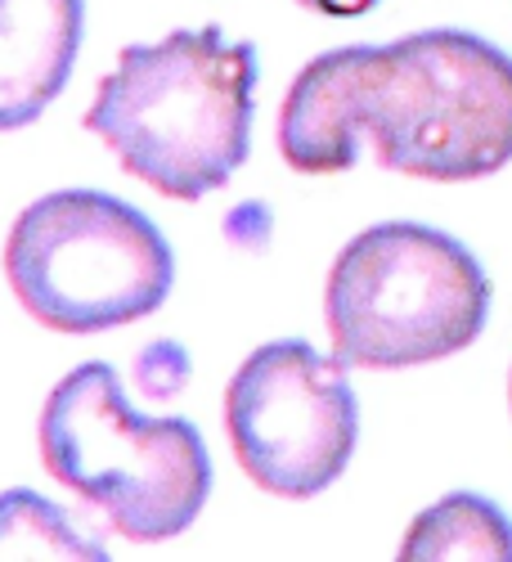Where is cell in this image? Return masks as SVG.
<instances>
[{"label": "cell", "mask_w": 512, "mask_h": 562, "mask_svg": "<svg viewBox=\"0 0 512 562\" xmlns=\"http://www.w3.org/2000/svg\"><path fill=\"white\" fill-rule=\"evenodd\" d=\"M225 432L261 491L310 499L346 473L360 437V401L338 356L301 338H278L235 369Z\"/></svg>", "instance_id": "8992f818"}, {"label": "cell", "mask_w": 512, "mask_h": 562, "mask_svg": "<svg viewBox=\"0 0 512 562\" xmlns=\"http://www.w3.org/2000/svg\"><path fill=\"white\" fill-rule=\"evenodd\" d=\"M355 122L387 171L481 180L512 162V55L458 27L351 45Z\"/></svg>", "instance_id": "7a4b0ae2"}, {"label": "cell", "mask_w": 512, "mask_h": 562, "mask_svg": "<svg viewBox=\"0 0 512 562\" xmlns=\"http://www.w3.org/2000/svg\"><path fill=\"white\" fill-rule=\"evenodd\" d=\"M364 135L355 122V86H351V45L310 59L288 86L278 109V154L293 171L333 176L360 162Z\"/></svg>", "instance_id": "ba28073f"}, {"label": "cell", "mask_w": 512, "mask_h": 562, "mask_svg": "<svg viewBox=\"0 0 512 562\" xmlns=\"http://www.w3.org/2000/svg\"><path fill=\"white\" fill-rule=\"evenodd\" d=\"M508 401H512V379H508Z\"/></svg>", "instance_id": "7c38bea8"}, {"label": "cell", "mask_w": 512, "mask_h": 562, "mask_svg": "<svg viewBox=\"0 0 512 562\" xmlns=\"http://www.w3.org/2000/svg\"><path fill=\"white\" fill-rule=\"evenodd\" d=\"M323 319L342 364H432L481 338L490 279L454 234L418 221H383L338 252L323 289Z\"/></svg>", "instance_id": "277c9868"}, {"label": "cell", "mask_w": 512, "mask_h": 562, "mask_svg": "<svg viewBox=\"0 0 512 562\" xmlns=\"http://www.w3.org/2000/svg\"><path fill=\"white\" fill-rule=\"evenodd\" d=\"M257 45L216 23L126 45L86 109L117 162L158 194L198 203L229 184L252 149Z\"/></svg>", "instance_id": "6da1fadb"}, {"label": "cell", "mask_w": 512, "mask_h": 562, "mask_svg": "<svg viewBox=\"0 0 512 562\" xmlns=\"http://www.w3.org/2000/svg\"><path fill=\"white\" fill-rule=\"evenodd\" d=\"M50 477L95 504L126 540H171L198 522L212 459L190 418L139 414L113 364H77L36 424Z\"/></svg>", "instance_id": "3957f363"}, {"label": "cell", "mask_w": 512, "mask_h": 562, "mask_svg": "<svg viewBox=\"0 0 512 562\" xmlns=\"http://www.w3.org/2000/svg\"><path fill=\"white\" fill-rule=\"evenodd\" d=\"M301 5L315 14H329V19H355V14H368L374 5H383V0H301Z\"/></svg>", "instance_id": "8fae6325"}, {"label": "cell", "mask_w": 512, "mask_h": 562, "mask_svg": "<svg viewBox=\"0 0 512 562\" xmlns=\"http://www.w3.org/2000/svg\"><path fill=\"white\" fill-rule=\"evenodd\" d=\"M86 0H0V131L36 122L68 86Z\"/></svg>", "instance_id": "52a82bcc"}, {"label": "cell", "mask_w": 512, "mask_h": 562, "mask_svg": "<svg viewBox=\"0 0 512 562\" xmlns=\"http://www.w3.org/2000/svg\"><path fill=\"white\" fill-rule=\"evenodd\" d=\"M400 558H494L512 562V518L477 491H454L423 508L400 540Z\"/></svg>", "instance_id": "9c48e42d"}, {"label": "cell", "mask_w": 512, "mask_h": 562, "mask_svg": "<svg viewBox=\"0 0 512 562\" xmlns=\"http://www.w3.org/2000/svg\"><path fill=\"white\" fill-rule=\"evenodd\" d=\"M10 289L55 334H104L153 315L175 257L158 225L100 190H59L27 203L5 239Z\"/></svg>", "instance_id": "5b68a950"}, {"label": "cell", "mask_w": 512, "mask_h": 562, "mask_svg": "<svg viewBox=\"0 0 512 562\" xmlns=\"http://www.w3.org/2000/svg\"><path fill=\"white\" fill-rule=\"evenodd\" d=\"M0 558L104 562L109 544L100 536H86L72 513L36 491H0Z\"/></svg>", "instance_id": "30bf717a"}]
</instances>
